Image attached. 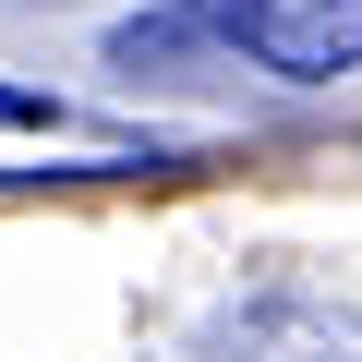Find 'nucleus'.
<instances>
[{"label": "nucleus", "instance_id": "f257e3e1", "mask_svg": "<svg viewBox=\"0 0 362 362\" xmlns=\"http://www.w3.org/2000/svg\"><path fill=\"white\" fill-rule=\"evenodd\" d=\"M242 49L278 85H338L362 61V0H242Z\"/></svg>", "mask_w": 362, "mask_h": 362}, {"label": "nucleus", "instance_id": "f03ea898", "mask_svg": "<svg viewBox=\"0 0 362 362\" xmlns=\"http://www.w3.org/2000/svg\"><path fill=\"white\" fill-rule=\"evenodd\" d=\"M230 37H242V0H169V13L109 25V61H121V73H181V61H206V49H230Z\"/></svg>", "mask_w": 362, "mask_h": 362}, {"label": "nucleus", "instance_id": "7ed1b4c3", "mask_svg": "<svg viewBox=\"0 0 362 362\" xmlns=\"http://www.w3.org/2000/svg\"><path fill=\"white\" fill-rule=\"evenodd\" d=\"M230 362H362V326L350 314H242Z\"/></svg>", "mask_w": 362, "mask_h": 362}]
</instances>
